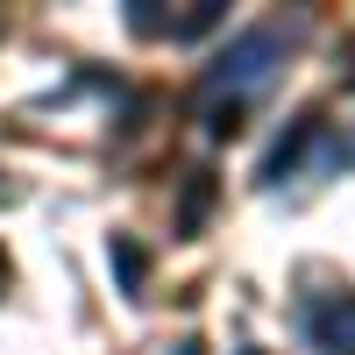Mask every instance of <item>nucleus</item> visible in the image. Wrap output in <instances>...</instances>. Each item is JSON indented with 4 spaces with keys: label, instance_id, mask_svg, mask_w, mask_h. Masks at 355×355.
Returning a JSON list of instances; mask_svg holds the SVG:
<instances>
[{
    "label": "nucleus",
    "instance_id": "9d476101",
    "mask_svg": "<svg viewBox=\"0 0 355 355\" xmlns=\"http://www.w3.org/2000/svg\"><path fill=\"white\" fill-rule=\"evenodd\" d=\"M171 355H206V348H199V341H178V348H171Z\"/></svg>",
    "mask_w": 355,
    "mask_h": 355
},
{
    "label": "nucleus",
    "instance_id": "7ed1b4c3",
    "mask_svg": "<svg viewBox=\"0 0 355 355\" xmlns=\"http://www.w3.org/2000/svg\"><path fill=\"white\" fill-rule=\"evenodd\" d=\"M313 135H320V114H299V121H291L277 142H270V157H263V185H277V178H291V171H299V157L313 150Z\"/></svg>",
    "mask_w": 355,
    "mask_h": 355
},
{
    "label": "nucleus",
    "instance_id": "20e7f679",
    "mask_svg": "<svg viewBox=\"0 0 355 355\" xmlns=\"http://www.w3.org/2000/svg\"><path fill=\"white\" fill-rule=\"evenodd\" d=\"M214 199H220V185H214V171H192L185 178V192H178V234H206V220H214Z\"/></svg>",
    "mask_w": 355,
    "mask_h": 355
},
{
    "label": "nucleus",
    "instance_id": "0eeeda50",
    "mask_svg": "<svg viewBox=\"0 0 355 355\" xmlns=\"http://www.w3.org/2000/svg\"><path fill=\"white\" fill-rule=\"evenodd\" d=\"M206 135H214V142L242 135V100H214V107H206Z\"/></svg>",
    "mask_w": 355,
    "mask_h": 355
},
{
    "label": "nucleus",
    "instance_id": "423d86ee",
    "mask_svg": "<svg viewBox=\"0 0 355 355\" xmlns=\"http://www.w3.org/2000/svg\"><path fill=\"white\" fill-rule=\"evenodd\" d=\"M220 15H227V0H192L185 15H171V43H192L206 28H220Z\"/></svg>",
    "mask_w": 355,
    "mask_h": 355
},
{
    "label": "nucleus",
    "instance_id": "f257e3e1",
    "mask_svg": "<svg viewBox=\"0 0 355 355\" xmlns=\"http://www.w3.org/2000/svg\"><path fill=\"white\" fill-rule=\"evenodd\" d=\"M277 64H284V36H277V28H249V36H234V43L214 57L206 85H214V93H227V100H242L249 85H263Z\"/></svg>",
    "mask_w": 355,
    "mask_h": 355
},
{
    "label": "nucleus",
    "instance_id": "f03ea898",
    "mask_svg": "<svg viewBox=\"0 0 355 355\" xmlns=\"http://www.w3.org/2000/svg\"><path fill=\"white\" fill-rule=\"evenodd\" d=\"M306 334L327 355H355V291H341L327 306H306Z\"/></svg>",
    "mask_w": 355,
    "mask_h": 355
},
{
    "label": "nucleus",
    "instance_id": "9b49d317",
    "mask_svg": "<svg viewBox=\"0 0 355 355\" xmlns=\"http://www.w3.org/2000/svg\"><path fill=\"white\" fill-rule=\"evenodd\" d=\"M242 355H263V348H242Z\"/></svg>",
    "mask_w": 355,
    "mask_h": 355
},
{
    "label": "nucleus",
    "instance_id": "1a4fd4ad",
    "mask_svg": "<svg viewBox=\"0 0 355 355\" xmlns=\"http://www.w3.org/2000/svg\"><path fill=\"white\" fill-rule=\"evenodd\" d=\"M8 277H15V263H8V249H0V291H8Z\"/></svg>",
    "mask_w": 355,
    "mask_h": 355
},
{
    "label": "nucleus",
    "instance_id": "39448f33",
    "mask_svg": "<svg viewBox=\"0 0 355 355\" xmlns=\"http://www.w3.org/2000/svg\"><path fill=\"white\" fill-rule=\"evenodd\" d=\"M107 263H114V277H121L128 299H142V284H150V249H142L135 234H114V242H107Z\"/></svg>",
    "mask_w": 355,
    "mask_h": 355
},
{
    "label": "nucleus",
    "instance_id": "6e6552de",
    "mask_svg": "<svg viewBox=\"0 0 355 355\" xmlns=\"http://www.w3.org/2000/svg\"><path fill=\"white\" fill-rule=\"evenodd\" d=\"M334 164H341V171H355V135H348V142H334Z\"/></svg>",
    "mask_w": 355,
    "mask_h": 355
}]
</instances>
